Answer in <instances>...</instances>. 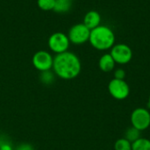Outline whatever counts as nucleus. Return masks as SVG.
Returning a JSON list of instances; mask_svg holds the SVG:
<instances>
[{
	"mask_svg": "<svg viewBox=\"0 0 150 150\" xmlns=\"http://www.w3.org/2000/svg\"><path fill=\"white\" fill-rule=\"evenodd\" d=\"M53 62L54 57L49 52L45 50L36 52L32 58L33 67L40 72L51 70V69H53Z\"/></svg>",
	"mask_w": 150,
	"mask_h": 150,
	"instance_id": "nucleus-8",
	"label": "nucleus"
},
{
	"mask_svg": "<svg viewBox=\"0 0 150 150\" xmlns=\"http://www.w3.org/2000/svg\"><path fill=\"white\" fill-rule=\"evenodd\" d=\"M110 54L112 56L113 60L118 64H127L131 62L133 58V51L131 47L123 43L115 44L112 48Z\"/></svg>",
	"mask_w": 150,
	"mask_h": 150,
	"instance_id": "nucleus-7",
	"label": "nucleus"
},
{
	"mask_svg": "<svg viewBox=\"0 0 150 150\" xmlns=\"http://www.w3.org/2000/svg\"><path fill=\"white\" fill-rule=\"evenodd\" d=\"M40 80L45 84H51L54 81V73L51 70L42 71L40 74Z\"/></svg>",
	"mask_w": 150,
	"mask_h": 150,
	"instance_id": "nucleus-15",
	"label": "nucleus"
},
{
	"mask_svg": "<svg viewBox=\"0 0 150 150\" xmlns=\"http://www.w3.org/2000/svg\"><path fill=\"white\" fill-rule=\"evenodd\" d=\"M115 40L116 37L113 31L107 25H100L91 30L89 41L97 50L105 51L111 49L115 45Z\"/></svg>",
	"mask_w": 150,
	"mask_h": 150,
	"instance_id": "nucleus-2",
	"label": "nucleus"
},
{
	"mask_svg": "<svg viewBox=\"0 0 150 150\" xmlns=\"http://www.w3.org/2000/svg\"><path fill=\"white\" fill-rule=\"evenodd\" d=\"M16 150H33V147L29 144H22L20 146H18Z\"/></svg>",
	"mask_w": 150,
	"mask_h": 150,
	"instance_id": "nucleus-18",
	"label": "nucleus"
},
{
	"mask_svg": "<svg viewBox=\"0 0 150 150\" xmlns=\"http://www.w3.org/2000/svg\"><path fill=\"white\" fill-rule=\"evenodd\" d=\"M114 150H132V143L126 138H120L115 142Z\"/></svg>",
	"mask_w": 150,
	"mask_h": 150,
	"instance_id": "nucleus-14",
	"label": "nucleus"
},
{
	"mask_svg": "<svg viewBox=\"0 0 150 150\" xmlns=\"http://www.w3.org/2000/svg\"><path fill=\"white\" fill-rule=\"evenodd\" d=\"M55 0H37L39 8L42 11H54Z\"/></svg>",
	"mask_w": 150,
	"mask_h": 150,
	"instance_id": "nucleus-16",
	"label": "nucleus"
},
{
	"mask_svg": "<svg viewBox=\"0 0 150 150\" xmlns=\"http://www.w3.org/2000/svg\"><path fill=\"white\" fill-rule=\"evenodd\" d=\"M73 0H55L54 11L56 13H66L72 7Z\"/></svg>",
	"mask_w": 150,
	"mask_h": 150,
	"instance_id": "nucleus-11",
	"label": "nucleus"
},
{
	"mask_svg": "<svg viewBox=\"0 0 150 150\" xmlns=\"http://www.w3.org/2000/svg\"><path fill=\"white\" fill-rule=\"evenodd\" d=\"M53 69L58 77L63 80H71L80 74L82 64L76 54L66 51L54 57Z\"/></svg>",
	"mask_w": 150,
	"mask_h": 150,
	"instance_id": "nucleus-1",
	"label": "nucleus"
},
{
	"mask_svg": "<svg viewBox=\"0 0 150 150\" xmlns=\"http://www.w3.org/2000/svg\"><path fill=\"white\" fill-rule=\"evenodd\" d=\"M125 77H126V71L123 69H117L114 71V78L125 80Z\"/></svg>",
	"mask_w": 150,
	"mask_h": 150,
	"instance_id": "nucleus-17",
	"label": "nucleus"
},
{
	"mask_svg": "<svg viewBox=\"0 0 150 150\" xmlns=\"http://www.w3.org/2000/svg\"><path fill=\"white\" fill-rule=\"evenodd\" d=\"M47 44L50 50L58 54L68 51L70 41L67 34L62 32H56L50 35Z\"/></svg>",
	"mask_w": 150,
	"mask_h": 150,
	"instance_id": "nucleus-4",
	"label": "nucleus"
},
{
	"mask_svg": "<svg viewBox=\"0 0 150 150\" xmlns=\"http://www.w3.org/2000/svg\"><path fill=\"white\" fill-rule=\"evenodd\" d=\"M108 91L117 100H124L130 94V87L125 80L113 78L108 84Z\"/></svg>",
	"mask_w": 150,
	"mask_h": 150,
	"instance_id": "nucleus-6",
	"label": "nucleus"
},
{
	"mask_svg": "<svg viewBox=\"0 0 150 150\" xmlns=\"http://www.w3.org/2000/svg\"><path fill=\"white\" fill-rule=\"evenodd\" d=\"M100 23H101V15L97 11H88L83 18V24L90 30L98 27V25H100Z\"/></svg>",
	"mask_w": 150,
	"mask_h": 150,
	"instance_id": "nucleus-9",
	"label": "nucleus"
},
{
	"mask_svg": "<svg viewBox=\"0 0 150 150\" xmlns=\"http://www.w3.org/2000/svg\"><path fill=\"white\" fill-rule=\"evenodd\" d=\"M132 150H150V140L139 138L132 143Z\"/></svg>",
	"mask_w": 150,
	"mask_h": 150,
	"instance_id": "nucleus-12",
	"label": "nucleus"
},
{
	"mask_svg": "<svg viewBox=\"0 0 150 150\" xmlns=\"http://www.w3.org/2000/svg\"><path fill=\"white\" fill-rule=\"evenodd\" d=\"M91 30L83 24H76L69 31L68 37L70 43L75 45H82L89 41Z\"/></svg>",
	"mask_w": 150,
	"mask_h": 150,
	"instance_id": "nucleus-3",
	"label": "nucleus"
},
{
	"mask_svg": "<svg viewBox=\"0 0 150 150\" xmlns=\"http://www.w3.org/2000/svg\"><path fill=\"white\" fill-rule=\"evenodd\" d=\"M127 141H129L131 143H133L134 142L137 141L139 138H141V131H139L138 129L134 128V127H128L125 133V137Z\"/></svg>",
	"mask_w": 150,
	"mask_h": 150,
	"instance_id": "nucleus-13",
	"label": "nucleus"
},
{
	"mask_svg": "<svg viewBox=\"0 0 150 150\" xmlns=\"http://www.w3.org/2000/svg\"><path fill=\"white\" fill-rule=\"evenodd\" d=\"M0 150H13L11 146L8 143H4L0 146Z\"/></svg>",
	"mask_w": 150,
	"mask_h": 150,
	"instance_id": "nucleus-19",
	"label": "nucleus"
},
{
	"mask_svg": "<svg viewBox=\"0 0 150 150\" xmlns=\"http://www.w3.org/2000/svg\"><path fill=\"white\" fill-rule=\"evenodd\" d=\"M130 120L132 123V127L141 132L144 131L150 127L149 111L143 107H138L133 111Z\"/></svg>",
	"mask_w": 150,
	"mask_h": 150,
	"instance_id": "nucleus-5",
	"label": "nucleus"
},
{
	"mask_svg": "<svg viewBox=\"0 0 150 150\" xmlns=\"http://www.w3.org/2000/svg\"><path fill=\"white\" fill-rule=\"evenodd\" d=\"M148 104H149V107L150 108V96L149 98V102H148Z\"/></svg>",
	"mask_w": 150,
	"mask_h": 150,
	"instance_id": "nucleus-20",
	"label": "nucleus"
},
{
	"mask_svg": "<svg viewBox=\"0 0 150 150\" xmlns=\"http://www.w3.org/2000/svg\"><path fill=\"white\" fill-rule=\"evenodd\" d=\"M115 61L110 54H103L98 61V67L103 72H111L115 68Z\"/></svg>",
	"mask_w": 150,
	"mask_h": 150,
	"instance_id": "nucleus-10",
	"label": "nucleus"
}]
</instances>
